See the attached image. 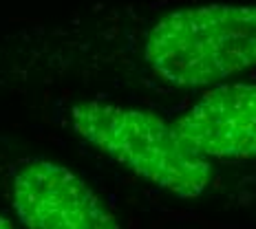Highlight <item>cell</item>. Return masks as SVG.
I'll return each mask as SVG.
<instances>
[{"label":"cell","mask_w":256,"mask_h":229,"mask_svg":"<svg viewBox=\"0 0 256 229\" xmlns=\"http://www.w3.org/2000/svg\"><path fill=\"white\" fill-rule=\"evenodd\" d=\"M146 60L177 86H208L256 64V7L206 4L152 26Z\"/></svg>","instance_id":"obj_1"},{"label":"cell","mask_w":256,"mask_h":229,"mask_svg":"<svg viewBox=\"0 0 256 229\" xmlns=\"http://www.w3.org/2000/svg\"><path fill=\"white\" fill-rule=\"evenodd\" d=\"M78 135L146 181L194 199L210 181V163L177 137L174 128L150 113L106 102H80L71 110Z\"/></svg>","instance_id":"obj_2"},{"label":"cell","mask_w":256,"mask_h":229,"mask_svg":"<svg viewBox=\"0 0 256 229\" xmlns=\"http://www.w3.org/2000/svg\"><path fill=\"white\" fill-rule=\"evenodd\" d=\"M14 210L26 229H120L117 218L82 179L46 159L18 166Z\"/></svg>","instance_id":"obj_3"},{"label":"cell","mask_w":256,"mask_h":229,"mask_svg":"<svg viewBox=\"0 0 256 229\" xmlns=\"http://www.w3.org/2000/svg\"><path fill=\"white\" fill-rule=\"evenodd\" d=\"M172 128L196 157H254L256 84H223L210 90Z\"/></svg>","instance_id":"obj_4"},{"label":"cell","mask_w":256,"mask_h":229,"mask_svg":"<svg viewBox=\"0 0 256 229\" xmlns=\"http://www.w3.org/2000/svg\"><path fill=\"white\" fill-rule=\"evenodd\" d=\"M0 229H14V225L4 216H0Z\"/></svg>","instance_id":"obj_5"}]
</instances>
